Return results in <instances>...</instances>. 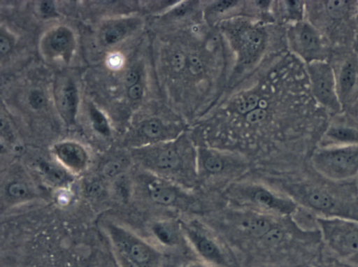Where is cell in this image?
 <instances>
[{
    "label": "cell",
    "mask_w": 358,
    "mask_h": 267,
    "mask_svg": "<svg viewBox=\"0 0 358 267\" xmlns=\"http://www.w3.org/2000/svg\"><path fill=\"white\" fill-rule=\"evenodd\" d=\"M285 194L321 217L358 221V190L348 182L303 180L282 185Z\"/></svg>",
    "instance_id": "6da1fadb"
},
{
    "label": "cell",
    "mask_w": 358,
    "mask_h": 267,
    "mask_svg": "<svg viewBox=\"0 0 358 267\" xmlns=\"http://www.w3.org/2000/svg\"><path fill=\"white\" fill-rule=\"evenodd\" d=\"M132 157L143 171L186 188L199 182L197 166L185 162L173 147L135 149Z\"/></svg>",
    "instance_id": "7a4b0ae2"
},
{
    "label": "cell",
    "mask_w": 358,
    "mask_h": 267,
    "mask_svg": "<svg viewBox=\"0 0 358 267\" xmlns=\"http://www.w3.org/2000/svg\"><path fill=\"white\" fill-rule=\"evenodd\" d=\"M224 195L237 208L273 216L290 217L297 210L298 205L287 195L258 183H232Z\"/></svg>",
    "instance_id": "3957f363"
},
{
    "label": "cell",
    "mask_w": 358,
    "mask_h": 267,
    "mask_svg": "<svg viewBox=\"0 0 358 267\" xmlns=\"http://www.w3.org/2000/svg\"><path fill=\"white\" fill-rule=\"evenodd\" d=\"M137 178L141 193L152 205L182 212L200 210L201 201L191 189L144 171Z\"/></svg>",
    "instance_id": "277c9868"
},
{
    "label": "cell",
    "mask_w": 358,
    "mask_h": 267,
    "mask_svg": "<svg viewBox=\"0 0 358 267\" xmlns=\"http://www.w3.org/2000/svg\"><path fill=\"white\" fill-rule=\"evenodd\" d=\"M312 164L323 178L348 182L358 175V144L320 149L313 155Z\"/></svg>",
    "instance_id": "5b68a950"
},
{
    "label": "cell",
    "mask_w": 358,
    "mask_h": 267,
    "mask_svg": "<svg viewBox=\"0 0 358 267\" xmlns=\"http://www.w3.org/2000/svg\"><path fill=\"white\" fill-rule=\"evenodd\" d=\"M316 222L328 247L342 258L358 264V221L319 216Z\"/></svg>",
    "instance_id": "8992f818"
},
{
    "label": "cell",
    "mask_w": 358,
    "mask_h": 267,
    "mask_svg": "<svg viewBox=\"0 0 358 267\" xmlns=\"http://www.w3.org/2000/svg\"><path fill=\"white\" fill-rule=\"evenodd\" d=\"M104 229L114 248L136 267H150L157 261L155 247L129 229L108 222Z\"/></svg>",
    "instance_id": "52a82bcc"
},
{
    "label": "cell",
    "mask_w": 358,
    "mask_h": 267,
    "mask_svg": "<svg viewBox=\"0 0 358 267\" xmlns=\"http://www.w3.org/2000/svg\"><path fill=\"white\" fill-rule=\"evenodd\" d=\"M185 240L206 261L217 266L227 263L221 238L199 220H180Z\"/></svg>",
    "instance_id": "ba28073f"
},
{
    "label": "cell",
    "mask_w": 358,
    "mask_h": 267,
    "mask_svg": "<svg viewBox=\"0 0 358 267\" xmlns=\"http://www.w3.org/2000/svg\"><path fill=\"white\" fill-rule=\"evenodd\" d=\"M313 92L317 99L324 106L333 110L340 108L334 76L328 64L313 61L309 66Z\"/></svg>",
    "instance_id": "9c48e42d"
},
{
    "label": "cell",
    "mask_w": 358,
    "mask_h": 267,
    "mask_svg": "<svg viewBox=\"0 0 358 267\" xmlns=\"http://www.w3.org/2000/svg\"><path fill=\"white\" fill-rule=\"evenodd\" d=\"M2 201L6 204L17 205L36 196V190L25 172H8L3 178L1 187Z\"/></svg>",
    "instance_id": "30bf717a"
},
{
    "label": "cell",
    "mask_w": 358,
    "mask_h": 267,
    "mask_svg": "<svg viewBox=\"0 0 358 267\" xmlns=\"http://www.w3.org/2000/svg\"><path fill=\"white\" fill-rule=\"evenodd\" d=\"M52 152L55 159L71 174L82 173L90 163V155L80 143L64 140L55 143Z\"/></svg>",
    "instance_id": "8fae6325"
},
{
    "label": "cell",
    "mask_w": 358,
    "mask_h": 267,
    "mask_svg": "<svg viewBox=\"0 0 358 267\" xmlns=\"http://www.w3.org/2000/svg\"><path fill=\"white\" fill-rule=\"evenodd\" d=\"M245 170L244 164L231 163L214 154H207L197 166L199 182L231 179L241 175Z\"/></svg>",
    "instance_id": "7c38bea8"
},
{
    "label": "cell",
    "mask_w": 358,
    "mask_h": 267,
    "mask_svg": "<svg viewBox=\"0 0 358 267\" xmlns=\"http://www.w3.org/2000/svg\"><path fill=\"white\" fill-rule=\"evenodd\" d=\"M74 45L72 31L65 27H58L45 36L42 47L45 55L51 57H66Z\"/></svg>",
    "instance_id": "4fadbf2b"
},
{
    "label": "cell",
    "mask_w": 358,
    "mask_h": 267,
    "mask_svg": "<svg viewBox=\"0 0 358 267\" xmlns=\"http://www.w3.org/2000/svg\"><path fill=\"white\" fill-rule=\"evenodd\" d=\"M78 101L77 88L71 80H66L58 86L55 93L56 106L66 123L75 122Z\"/></svg>",
    "instance_id": "5bb4252c"
},
{
    "label": "cell",
    "mask_w": 358,
    "mask_h": 267,
    "mask_svg": "<svg viewBox=\"0 0 358 267\" xmlns=\"http://www.w3.org/2000/svg\"><path fill=\"white\" fill-rule=\"evenodd\" d=\"M150 230L154 239L164 246H174L181 239H185L180 221H157L152 224Z\"/></svg>",
    "instance_id": "9a60e30c"
},
{
    "label": "cell",
    "mask_w": 358,
    "mask_h": 267,
    "mask_svg": "<svg viewBox=\"0 0 358 267\" xmlns=\"http://www.w3.org/2000/svg\"><path fill=\"white\" fill-rule=\"evenodd\" d=\"M37 171L45 182L52 186L63 187L70 183L73 176L55 159V161L43 159L37 163Z\"/></svg>",
    "instance_id": "2e32d148"
},
{
    "label": "cell",
    "mask_w": 358,
    "mask_h": 267,
    "mask_svg": "<svg viewBox=\"0 0 358 267\" xmlns=\"http://www.w3.org/2000/svg\"><path fill=\"white\" fill-rule=\"evenodd\" d=\"M299 45L303 54L314 59L321 51V43L315 29L307 24L301 25L298 34Z\"/></svg>",
    "instance_id": "e0dca14e"
},
{
    "label": "cell",
    "mask_w": 358,
    "mask_h": 267,
    "mask_svg": "<svg viewBox=\"0 0 358 267\" xmlns=\"http://www.w3.org/2000/svg\"><path fill=\"white\" fill-rule=\"evenodd\" d=\"M129 166V160L125 157H115L106 161L100 169V175L103 179L115 180L125 174Z\"/></svg>",
    "instance_id": "ac0fdd59"
},
{
    "label": "cell",
    "mask_w": 358,
    "mask_h": 267,
    "mask_svg": "<svg viewBox=\"0 0 358 267\" xmlns=\"http://www.w3.org/2000/svg\"><path fill=\"white\" fill-rule=\"evenodd\" d=\"M329 138L344 145L358 144V129L346 127H331L327 133Z\"/></svg>",
    "instance_id": "d6986e66"
},
{
    "label": "cell",
    "mask_w": 358,
    "mask_h": 267,
    "mask_svg": "<svg viewBox=\"0 0 358 267\" xmlns=\"http://www.w3.org/2000/svg\"><path fill=\"white\" fill-rule=\"evenodd\" d=\"M357 80V71L352 63H347L341 69L339 75V87L343 94H349Z\"/></svg>",
    "instance_id": "ffe728a7"
},
{
    "label": "cell",
    "mask_w": 358,
    "mask_h": 267,
    "mask_svg": "<svg viewBox=\"0 0 358 267\" xmlns=\"http://www.w3.org/2000/svg\"><path fill=\"white\" fill-rule=\"evenodd\" d=\"M89 111L94 129L103 136H109L110 134V125L103 113L94 106L90 107Z\"/></svg>",
    "instance_id": "44dd1931"
},
{
    "label": "cell",
    "mask_w": 358,
    "mask_h": 267,
    "mask_svg": "<svg viewBox=\"0 0 358 267\" xmlns=\"http://www.w3.org/2000/svg\"><path fill=\"white\" fill-rule=\"evenodd\" d=\"M127 27L122 23L108 27L103 33V41L107 45H115L119 43L127 34Z\"/></svg>",
    "instance_id": "7402d4cb"
},
{
    "label": "cell",
    "mask_w": 358,
    "mask_h": 267,
    "mask_svg": "<svg viewBox=\"0 0 358 267\" xmlns=\"http://www.w3.org/2000/svg\"><path fill=\"white\" fill-rule=\"evenodd\" d=\"M326 10L329 17L334 19L344 17L349 11V1L329 0L325 2Z\"/></svg>",
    "instance_id": "603a6c76"
},
{
    "label": "cell",
    "mask_w": 358,
    "mask_h": 267,
    "mask_svg": "<svg viewBox=\"0 0 358 267\" xmlns=\"http://www.w3.org/2000/svg\"><path fill=\"white\" fill-rule=\"evenodd\" d=\"M141 135L150 139L159 138L163 133L162 124L155 120L145 122L140 128Z\"/></svg>",
    "instance_id": "cb8c5ba5"
},
{
    "label": "cell",
    "mask_w": 358,
    "mask_h": 267,
    "mask_svg": "<svg viewBox=\"0 0 358 267\" xmlns=\"http://www.w3.org/2000/svg\"><path fill=\"white\" fill-rule=\"evenodd\" d=\"M262 35L256 31H250L245 35V49L248 52H252L257 50L262 42Z\"/></svg>",
    "instance_id": "d4e9b609"
},
{
    "label": "cell",
    "mask_w": 358,
    "mask_h": 267,
    "mask_svg": "<svg viewBox=\"0 0 358 267\" xmlns=\"http://www.w3.org/2000/svg\"><path fill=\"white\" fill-rule=\"evenodd\" d=\"M29 102L34 109H41L45 103L46 99L43 93L38 89H35L31 92L29 96Z\"/></svg>",
    "instance_id": "484cf974"
},
{
    "label": "cell",
    "mask_w": 358,
    "mask_h": 267,
    "mask_svg": "<svg viewBox=\"0 0 358 267\" xmlns=\"http://www.w3.org/2000/svg\"><path fill=\"white\" fill-rule=\"evenodd\" d=\"M259 98L257 96L252 94L249 96L246 99L240 103L238 106V110L241 113H245L252 111L258 103Z\"/></svg>",
    "instance_id": "4316f807"
},
{
    "label": "cell",
    "mask_w": 358,
    "mask_h": 267,
    "mask_svg": "<svg viewBox=\"0 0 358 267\" xmlns=\"http://www.w3.org/2000/svg\"><path fill=\"white\" fill-rule=\"evenodd\" d=\"M266 115V112L264 109L257 108L249 112L246 116V120L250 124L258 123L262 121Z\"/></svg>",
    "instance_id": "83f0119b"
},
{
    "label": "cell",
    "mask_w": 358,
    "mask_h": 267,
    "mask_svg": "<svg viewBox=\"0 0 358 267\" xmlns=\"http://www.w3.org/2000/svg\"><path fill=\"white\" fill-rule=\"evenodd\" d=\"M11 49V42L6 34L1 32L0 35V53L1 56L7 55Z\"/></svg>",
    "instance_id": "f1b7e54d"
},
{
    "label": "cell",
    "mask_w": 358,
    "mask_h": 267,
    "mask_svg": "<svg viewBox=\"0 0 358 267\" xmlns=\"http://www.w3.org/2000/svg\"><path fill=\"white\" fill-rule=\"evenodd\" d=\"M185 57L182 53L178 52L172 59V66L176 71H180L185 66Z\"/></svg>",
    "instance_id": "f546056e"
},
{
    "label": "cell",
    "mask_w": 358,
    "mask_h": 267,
    "mask_svg": "<svg viewBox=\"0 0 358 267\" xmlns=\"http://www.w3.org/2000/svg\"><path fill=\"white\" fill-rule=\"evenodd\" d=\"M189 69L194 74H198L202 71L203 66L200 59L194 56H192L189 58Z\"/></svg>",
    "instance_id": "4dcf8cb0"
},
{
    "label": "cell",
    "mask_w": 358,
    "mask_h": 267,
    "mask_svg": "<svg viewBox=\"0 0 358 267\" xmlns=\"http://www.w3.org/2000/svg\"><path fill=\"white\" fill-rule=\"evenodd\" d=\"M143 94V88L138 83L129 87L128 95L131 99L136 100L139 99Z\"/></svg>",
    "instance_id": "1f68e13d"
},
{
    "label": "cell",
    "mask_w": 358,
    "mask_h": 267,
    "mask_svg": "<svg viewBox=\"0 0 358 267\" xmlns=\"http://www.w3.org/2000/svg\"><path fill=\"white\" fill-rule=\"evenodd\" d=\"M40 10L45 15H52L55 12V6L52 1H43L40 3Z\"/></svg>",
    "instance_id": "d6a6232c"
},
{
    "label": "cell",
    "mask_w": 358,
    "mask_h": 267,
    "mask_svg": "<svg viewBox=\"0 0 358 267\" xmlns=\"http://www.w3.org/2000/svg\"><path fill=\"white\" fill-rule=\"evenodd\" d=\"M138 78H139V76L136 71H128L124 78L125 85L128 87H130L134 85L135 84L137 83V82L138 80Z\"/></svg>",
    "instance_id": "836d02e7"
},
{
    "label": "cell",
    "mask_w": 358,
    "mask_h": 267,
    "mask_svg": "<svg viewBox=\"0 0 358 267\" xmlns=\"http://www.w3.org/2000/svg\"><path fill=\"white\" fill-rule=\"evenodd\" d=\"M236 3V1H218L215 8L218 10H224L228 8L230 6H234Z\"/></svg>",
    "instance_id": "e575fe53"
},
{
    "label": "cell",
    "mask_w": 358,
    "mask_h": 267,
    "mask_svg": "<svg viewBox=\"0 0 358 267\" xmlns=\"http://www.w3.org/2000/svg\"><path fill=\"white\" fill-rule=\"evenodd\" d=\"M188 267H207V266L201 265V264H193V265L189 266Z\"/></svg>",
    "instance_id": "d590c367"
},
{
    "label": "cell",
    "mask_w": 358,
    "mask_h": 267,
    "mask_svg": "<svg viewBox=\"0 0 358 267\" xmlns=\"http://www.w3.org/2000/svg\"><path fill=\"white\" fill-rule=\"evenodd\" d=\"M356 185H357V190H358V180H357V182L356 183Z\"/></svg>",
    "instance_id": "8d00e7d4"
}]
</instances>
